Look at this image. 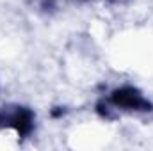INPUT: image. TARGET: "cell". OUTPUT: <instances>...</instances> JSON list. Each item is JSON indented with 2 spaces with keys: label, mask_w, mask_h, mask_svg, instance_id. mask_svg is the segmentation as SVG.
<instances>
[{
  "label": "cell",
  "mask_w": 153,
  "mask_h": 151,
  "mask_svg": "<svg viewBox=\"0 0 153 151\" xmlns=\"http://www.w3.org/2000/svg\"><path fill=\"white\" fill-rule=\"evenodd\" d=\"M111 101L116 107L123 109V110H137V112H146L152 110L153 105L141 94L139 89L135 87H119L111 93Z\"/></svg>",
  "instance_id": "obj_1"
},
{
  "label": "cell",
  "mask_w": 153,
  "mask_h": 151,
  "mask_svg": "<svg viewBox=\"0 0 153 151\" xmlns=\"http://www.w3.org/2000/svg\"><path fill=\"white\" fill-rule=\"evenodd\" d=\"M0 124L14 128L18 132V135L25 137L34 128V114L25 107H14L11 112L0 115Z\"/></svg>",
  "instance_id": "obj_2"
}]
</instances>
